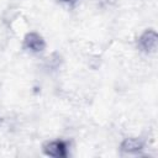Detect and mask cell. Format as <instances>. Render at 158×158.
I'll list each match as a JSON object with an SVG mask.
<instances>
[{"label":"cell","mask_w":158,"mask_h":158,"mask_svg":"<svg viewBox=\"0 0 158 158\" xmlns=\"http://www.w3.org/2000/svg\"><path fill=\"white\" fill-rule=\"evenodd\" d=\"M63 1H65V2H73V1H75V0H63Z\"/></svg>","instance_id":"4"},{"label":"cell","mask_w":158,"mask_h":158,"mask_svg":"<svg viewBox=\"0 0 158 158\" xmlns=\"http://www.w3.org/2000/svg\"><path fill=\"white\" fill-rule=\"evenodd\" d=\"M44 152L51 157H67V146L62 141H53L44 146Z\"/></svg>","instance_id":"1"},{"label":"cell","mask_w":158,"mask_h":158,"mask_svg":"<svg viewBox=\"0 0 158 158\" xmlns=\"http://www.w3.org/2000/svg\"><path fill=\"white\" fill-rule=\"evenodd\" d=\"M25 46L33 51V52H40L44 48V41L42 40V37L38 35V33H28L25 38Z\"/></svg>","instance_id":"2"},{"label":"cell","mask_w":158,"mask_h":158,"mask_svg":"<svg viewBox=\"0 0 158 158\" xmlns=\"http://www.w3.org/2000/svg\"><path fill=\"white\" fill-rule=\"evenodd\" d=\"M148 40H149V41H147L144 36H142V38H141L142 47H143V49H146V51H153V49L156 48V43H157V37H156V33H154V32H152Z\"/></svg>","instance_id":"3"}]
</instances>
